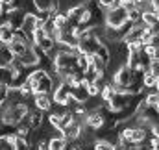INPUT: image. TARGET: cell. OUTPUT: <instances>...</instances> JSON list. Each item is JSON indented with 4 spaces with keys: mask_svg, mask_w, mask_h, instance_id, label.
<instances>
[{
    "mask_svg": "<svg viewBox=\"0 0 159 150\" xmlns=\"http://www.w3.org/2000/svg\"><path fill=\"white\" fill-rule=\"evenodd\" d=\"M93 148H94V150H119V148H115V147H113L111 143H107V141H104V139H100V141H96Z\"/></svg>",
    "mask_w": 159,
    "mask_h": 150,
    "instance_id": "obj_26",
    "label": "cell"
},
{
    "mask_svg": "<svg viewBox=\"0 0 159 150\" xmlns=\"http://www.w3.org/2000/svg\"><path fill=\"white\" fill-rule=\"evenodd\" d=\"M24 67H35L37 65V61H39V58H37V52H35V48H34V45H30L20 56H15Z\"/></svg>",
    "mask_w": 159,
    "mask_h": 150,
    "instance_id": "obj_8",
    "label": "cell"
},
{
    "mask_svg": "<svg viewBox=\"0 0 159 150\" xmlns=\"http://www.w3.org/2000/svg\"><path fill=\"white\" fill-rule=\"evenodd\" d=\"M13 69L11 67H0V85H7L9 87V83H11V80H13Z\"/></svg>",
    "mask_w": 159,
    "mask_h": 150,
    "instance_id": "obj_19",
    "label": "cell"
},
{
    "mask_svg": "<svg viewBox=\"0 0 159 150\" xmlns=\"http://www.w3.org/2000/svg\"><path fill=\"white\" fill-rule=\"evenodd\" d=\"M13 137H0V150H15V147H13Z\"/></svg>",
    "mask_w": 159,
    "mask_h": 150,
    "instance_id": "obj_25",
    "label": "cell"
},
{
    "mask_svg": "<svg viewBox=\"0 0 159 150\" xmlns=\"http://www.w3.org/2000/svg\"><path fill=\"white\" fill-rule=\"evenodd\" d=\"M157 108H159V104H157Z\"/></svg>",
    "mask_w": 159,
    "mask_h": 150,
    "instance_id": "obj_34",
    "label": "cell"
},
{
    "mask_svg": "<svg viewBox=\"0 0 159 150\" xmlns=\"http://www.w3.org/2000/svg\"><path fill=\"white\" fill-rule=\"evenodd\" d=\"M141 15H143V11H141V9H137V7L128 9V21H129V22H133V24H139V22H141Z\"/></svg>",
    "mask_w": 159,
    "mask_h": 150,
    "instance_id": "obj_23",
    "label": "cell"
},
{
    "mask_svg": "<svg viewBox=\"0 0 159 150\" xmlns=\"http://www.w3.org/2000/svg\"><path fill=\"white\" fill-rule=\"evenodd\" d=\"M133 0H120V6H126V4H131Z\"/></svg>",
    "mask_w": 159,
    "mask_h": 150,
    "instance_id": "obj_32",
    "label": "cell"
},
{
    "mask_svg": "<svg viewBox=\"0 0 159 150\" xmlns=\"http://www.w3.org/2000/svg\"><path fill=\"white\" fill-rule=\"evenodd\" d=\"M34 6L37 11H50V13L59 11V0H34Z\"/></svg>",
    "mask_w": 159,
    "mask_h": 150,
    "instance_id": "obj_13",
    "label": "cell"
},
{
    "mask_svg": "<svg viewBox=\"0 0 159 150\" xmlns=\"http://www.w3.org/2000/svg\"><path fill=\"white\" fill-rule=\"evenodd\" d=\"M150 7L156 9V11L159 13V0H150Z\"/></svg>",
    "mask_w": 159,
    "mask_h": 150,
    "instance_id": "obj_31",
    "label": "cell"
},
{
    "mask_svg": "<svg viewBox=\"0 0 159 150\" xmlns=\"http://www.w3.org/2000/svg\"><path fill=\"white\" fill-rule=\"evenodd\" d=\"M13 58H15V56L11 54L9 46L0 43V67H9L11 61H13Z\"/></svg>",
    "mask_w": 159,
    "mask_h": 150,
    "instance_id": "obj_17",
    "label": "cell"
},
{
    "mask_svg": "<svg viewBox=\"0 0 159 150\" xmlns=\"http://www.w3.org/2000/svg\"><path fill=\"white\" fill-rule=\"evenodd\" d=\"M15 37V30H11L9 24H0V43L2 45H9Z\"/></svg>",
    "mask_w": 159,
    "mask_h": 150,
    "instance_id": "obj_18",
    "label": "cell"
},
{
    "mask_svg": "<svg viewBox=\"0 0 159 150\" xmlns=\"http://www.w3.org/2000/svg\"><path fill=\"white\" fill-rule=\"evenodd\" d=\"M98 4H100L102 7L109 9V7H115V6H120V0H98Z\"/></svg>",
    "mask_w": 159,
    "mask_h": 150,
    "instance_id": "obj_28",
    "label": "cell"
},
{
    "mask_svg": "<svg viewBox=\"0 0 159 150\" xmlns=\"http://www.w3.org/2000/svg\"><path fill=\"white\" fill-rule=\"evenodd\" d=\"M69 98H70V83H69L67 80H61V82L56 85V89L52 91V102L65 108L67 102H69Z\"/></svg>",
    "mask_w": 159,
    "mask_h": 150,
    "instance_id": "obj_3",
    "label": "cell"
},
{
    "mask_svg": "<svg viewBox=\"0 0 159 150\" xmlns=\"http://www.w3.org/2000/svg\"><path fill=\"white\" fill-rule=\"evenodd\" d=\"M94 56H96L102 63L109 65L111 52H109V46H107V43H106V41H100V45H98V46H96V50H94Z\"/></svg>",
    "mask_w": 159,
    "mask_h": 150,
    "instance_id": "obj_14",
    "label": "cell"
},
{
    "mask_svg": "<svg viewBox=\"0 0 159 150\" xmlns=\"http://www.w3.org/2000/svg\"><path fill=\"white\" fill-rule=\"evenodd\" d=\"M144 104H148V106H157L159 104V91H152L150 95H146Z\"/></svg>",
    "mask_w": 159,
    "mask_h": 150,
    "instance_id": "obj_24",
    "label": "cell"
},
{
    "mask_svg": "<svg viewBox=\"0 0 159 150\" xmlns=\"http://www.w3.org/2000/svg\"><path fill=\"white\" fill-rule=\"evenodd\" d=\"M156 82H157V78L152 74L150 71H146V73L143 74V87H144V89H154V87H156Z\"/></svg>",
    "mask_w": 159,
    "mask_h": 150,
    "instance_id": "obj_21",
    "label": "cell"
},
{
    "mask_svg": "<svg viewBox=\"0 0 159 150\" xmlns=\"http://www.w3.org/2000/svg\"><path fill=\"white\" fill-rule=\"evenodd\" d=\"M70 96L76 102H81V104H85L89 100V93H87V87H85L83 82L78 83V85H70Z\"/></svg>",
    "mask_w": 159,
    "mask_h": 150,
    "instance_id": "obj_12",
    "label": "cell"
},
{
    "mask_svg": "<svg viewBox=\"0 0 159 150\" xmlns=\"http://www.w3.org/2000/svg\"><path fill=\"white\" fill-rule=\"evenodd\" d=\"M24 17H26V11H24L22 7H15V9H9V11H7V24L11 26V30L19 32V30L22 28Z\"/></svg>",
    "mask_w": 159,
    "mask_h": 150,
    "instance_id": "obj_7",
    "label": "cell"
},
{
    "mask_svg": "<svg viewBox=\"0 0 159 150\" xmlns=\"http://www.w3.org/2000/svg\"><path fill=\"white\" fill-rule=\"evenodd\" d=\"M143 30H144V24H143V22H139V24H133V26H131V30H129V32L124 35L122 43H124V45H129V43L141 41V37H143Z\"/></svg>",
    "mask_w": 159,
    "mask_h": 150,
    "instance_id": "obj_11",
    "label": "cell"
},
{
    "mask_svg": "<svg viewBox=\"0 0 159 150\" xmlns=\"http://www.w3.org/2000/svg\"><path fill=\"white\" fill-rule=\"evenodd\" d=\"M28 83L32 85L34 95H50L54 91V80L43 69H35L28 76Z\"/></svg>",
    "mask_w": 159,
    "mask_h": 150,
    "instance_id": "obj_1",
    "label": "cell"
},
{
    "mask_svg": "<svg viewBox=\"0 0 159 150\" xmlns=\"http://www.w3.org/2000/svg\"><path fill=\"white\" fill-rule=\"evenodd\" d=\"M141 22L144 24V26H157L159 24V13L156 9H146V11H143V15H141Z\"/></svg>",
    "mask_w": 159,
    "mask_h": 150,
    "instance_id": "obj_15",
    "label": "cell"
},
{
    "mask_svg": "<svg viewBox=\"0 0 159 150\" xmlns=\"http://www.w3.org/2000/svg\"><path fill=\"white\" fill-rule=\"evenodd\" d=\"M13 147H15V150H32V145L22 135H15L13 137Z\"/></svg>",
    "mask_w": 159,
    "mask_h": 150,
    "instance_id": "obj_20",
    "label": "cell"
},
{
    "mask_svg": "<svg viewBox=\"0 0 159 150\" xmlns=\"http://www.w3.org/2000/svg\"><path fill=\"white\" fill-rule=\"evenodd\" d=\"M59 120H61V113H50V115H48V122H50V126L57 128V126H59Z\"/></svg>",
    "mask_w": 159,
    "mask_h": 150,
    "instance_id": "obj_27",
    "label": "cell"
},
{
    "mask_svg": "<svg viewBox=\"0 0 159 150\" xmlns=\"http://www.w3.org/2000/svg\"><path fill=\"white\" fill-rule=\"evenodd\" d=\"M150 132H152V135H154V137H159V122H156V124H152Z\"/></svg>",
    "mask_w": 159,
    "mask_h": 150,
    "instance_id": "obj_30",
    "label": "cell"
},
{
    "mask_svg": "<svg viewBox=\"0 0 159 150\" xmlns=\"http://www.w3.org/2000/svg\"><path fill=\"white\" fill-rule=\"evenodd\" d=\"M63 137H65V141H72V139H80V135H81V122L78 120H72L69 126H65L63 130Z\"/></svg>",
    "mask_w": 159,
    "mask_h": 150,
    "instance_id": "obj_10",
    "label": "cell"
},
{
    "mask_svg": "<svg viewBox=\"0 0 159 150\" xmlns=\"http://www.w3.org/2000/svg\"><path fill=\"white\" fill-rule=\"evenodd\" d=\"M35 96V100H34V104H35V110H39V111H50L52 110V98L48 96V95H34Z\"/></svg>",
    "mask_w": 159,
    "mask_h": 150,
    "instance_id": "obj_16",
    "label": "cell"
},
{
    "mask_svg": "<svg viewBox=\"0 0 159 150\" xmlns=\"http://www.w3.org/2000/svg\"><path fill=\"white\" fill-rule=\"evenodd\" d=\"M156 91H159V78H157V82H156V87H154Z\"/></svg>",
    "mask_w": 159,
    "mask_h": 150,
    "instance_id": "obj_33",
    "label": "cell"
},
{
    "mask_svg": "<svg viewBox=\"0 0 159 150\" xmlns=\"http://www.w3.org/2000/svg\"><path fill=\"white\" fill-rule=\"evenodd\" d=\"M148 71L156 76V78H159V59H154V61L150 63V69H148Z\"/></svg>",
    "mask_w": 159,
    "mask_h": 150,
    "instance_id": "obj_29",
    "label": "cell"
},
{
    "mask_svg": "<svg viewBox=\"0 0 159 150\" xmlns=\"http://www.w3.org/2000/svg\"><path fill=\"white\" fill-rule=\"evenodd\" d=\"M83 122L89 126V128H93V130H100V128H104L106 126V115L104 111L98 108V110H94V111H87L85 115V119H83Z\"/></svg>",
    "mask_w": 159,
    "mask_h": 150,
    "instance_id": "obj_6",
    "label": "cell"
},
{
    "mask_svg": "<svg viewBox=\"0 0 159 150\" xmlns=\"http://www.w3.org/2000/svg\"><path fill=\"white\" fill-rule=\"evenodd\" d=\"M106 24L109 28H120L126 21H128V11L124 6H115V7H109L106 11Z\"/></svg>",
    "mask_w": 159,
    "mask_h": 150,
    "instance_id": "obj_2",
    "label": "cell"
},
{
    "mask_svg": "<svg viewBox=\"0 0 159 150\" xmlns=\"http://www.w3.org/2000/svg\"><path fill=\"white\" fill-rule=\"evenodd\" d=\"M131 98H133V95H129V93H126V91H115L113 96L106 102V106H107L111 111H120V110H124V108L131 102Z\"/></svg>",
    "mask_w": 159,
    "mask_h": 150,
    "instance_id": "obj_4",
    "label": "cell"
},
{
    "mask_svg": "<svg viewBox=\"0 0 159 150\" xmlns=\"http://www.w3.org/2000/svg\"><path fill=\"white\" fill-rule=\"evenodd\" d=\"M129 82H131V69L124 63L119 71L115 73V76H113L115 91H126V87L129 85Z\"/></svg>",
    "mask_w": 159,
    "mask_h": 150,
    "instance_id": "obj_5",
    "label": "cell"
},
{
    "mask_svg": "<svg viewBox=\"0 0 159 150\" xmlns=\"http://www.w3.org/2000/svg\"><path fill=\"white\" fill-rule=\"evenodd\" d=\"M32 130H37L43 126V111L39 110H28V113L24 115V119H22Z\"/></svg>",
    "mask_w": 159,
    "mask_h": 150,
    "instance_id": "obj_9",
    "label": "cell"
},
{
    "mask_svg": "<svg viewBox=\"0 0 159 150\" xmlns=\"http://www.w3.org/2000/svg\"><path fill=\"white\" fill-rule=\"evenodd\" d=\"M150 150H152V148H150Z\"/></svg>",
    "mask_w": 159,
    "mask_h": 150,
    "instance_id": "obj_35",
    "label": "cell"
},
{
    "mask_svg": "<svg viewBox=\"0 0 159 150\" xmlns=\"http://www.w3.org/2000/svg\"><path fill=\"white\" fill-rule=\"evenodd\" d=\"M63 147H65V139L63 137L48 139V150H63Z\"/></svg>",
    "mask_w": 159,
    "mask_h": 150,
    "instance_id": "obj_22",
    "label": "cell"
}]
</instances>
